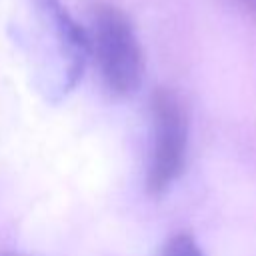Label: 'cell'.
Masks as SVG:
<instances>
[{
  "mask_svg": "<svg viewBox=\"0 0 256 256\" xmlns=\"http://www.w3.org/2000/svg\"><path fill=\"white\" fill-rule=\"evenodd\" d=\"M84 34L88 56L94 58L106 88L118 96L136 92L144 76V52L128 14L108 0H94Z\"/></svg>",
  "mask_w": 256,
  "mask_h": 256,
  "instance_id": "obj_1",
  "label": "cell"
},
{
  "mask_svg": "<svg viewBox=\"0 0 256 256\" xmlns=\"http://www.w3.org/2000/svg\"><path fill=\"white\" fill-rule=\"evenodd\" d=\"M150 120L146 188L160 196L180 178L188 156V116L178 94L156 88L150 98Z\"/></svg>",
  "mask_w": 256,
  "mask_h": 256,
  "instance_id": "obj_2",
  "label": "cell"
},
{
  "mask_svg": "<svg viewBox=\"0 0 256 256\" xmlns=\"http://www.w3.org/2000/svg\"><path fill=\"white\" fill-rule=\"evenodd\" d=\"M158 256H204V252L194 236H190L188 232H178L164 242Z\"/></svg>",
  "mask_w": 256,
  "mask_h": 256,
  "instance_id": "obj_3",
  "label": "cell"
},
{
  "mask_svg": "<svg viewBox=\"0 0 256 256\" xmlns=\"http://www.w3.org/2000/svg\"><path fill=\"white\" fill-rule=\"evenodd\" d=\"M236 4H240L244 10H248V12H254L256 14V0H234Z\"/></svg>",
  "mask_w": 256,
  "mask_h": 256,
  "instance_id": "obj_4",
  "label": "cell"
},
{
  "mask_svg": "<svg viewBox=\"0 0 256 256\" xmlns=\"http://www.w3.org/2000/svg\"><path fill=\"white\" fill-rule=\"evenodd\" d=\"M0 256H24V254H16V252H0Z\"/></svg>",
  "mask_w": 256,
  "mask_h": 256,
  "instance_id": "obj_5",
  "label": "cell"
}]
</instances>
